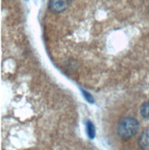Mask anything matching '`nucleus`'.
Listing matches in <instances>:
<instances>
[{
  "instance_id": "nucleus-1",
  "label": "nucleus",
  "mask_w": 149,
  "mask_h": 150,
  "mask_svg": "<svg viewBox=\"0 0 149 150\" xmlns=\"http://www.w3.org/2000/svg\"><path fill=\"white\" fill-rule=\"evenodd\" d=\"M138 122L133 118H131V117H127V118L122 119L118 125V134L121 137L130 138L135 135V134L138 131Z\"/></svg>"
},
{
  "instance_id": "nucleus-2",
  "label": "nucleus",
  "mask_w": 149,
  "mask_h": 150,
  "mask_svg": "<svg viewBox=\"0 0 149 150\" xmlns=\"http://www.w3.org/2000/svg\"><path fill=\"white\" fill-rule=\"evenodd\" d=\"M71 0H50L49 6L52 11L54 12H62L66 10L70 5Z\"/></svg>"
},
{
  "instance_id": "nucleus-3",
  "label": "nucleus",
  "mask_w": 149,
  "mask_h": 150,
  "mask_svg": "<svg viewBox=\"0 0 149 150\" xmlns=\"http://www.w3.org/2000/svg\"><path fill=\"white\" fill-rule=\"evenodd\" d=\"M139 146L144 149H149V129L145 130L141 134L139 140Z\"/></svg>"
},
{
  "instance_id": "nucleus-4",
  "label": "nucleus",
  "mask_w": 149,
  "mask_h": 150,
  "mask_svg": "<svg viewBox=\"0 0 149 150\" xmlns=\"http://www.w3.org/2000/svg\"><path fill=\"white\" fill-rule=\"evenodd\" d=\"M86 128H87V134L88 135V137L90 139H93L95 136V128H94L93 123L91 122L88 121L86 125Z\"/></svg>"
},
{
  "instance_id": "nucleus-5",
  "label": "nucleus",
  "mask_w": 149,
  "mask_h": 150,
  "mask_svg": "<svg viewBox=\"0 0 149 150\" xmlns=\"http://www.w3.org/2000/svg\"><path fill=\"white\" fill-rule=\"evenodd\" d=\"M141 114L145 119H149V101L144 103L141 107Z\"/></svg>"
},
{
  "instance_id": "nucleus-6",
  "label": "nucleus",
  "mask_w": 149,
  "mask_h": 150,
  "mask_svg": "<svg viewBox=\"0 0 149 150\" xmlns=\"http://www.w3.org/2000/svg\"><path fill=\"white\" fill-rule=\"evenodd\" d=\"M84 94H85V98H86V99L90 102V103H92L93 102V99H92V97L91 96H90L88 93H87V92H84Z\"/></svg>"
}]
</instances>
